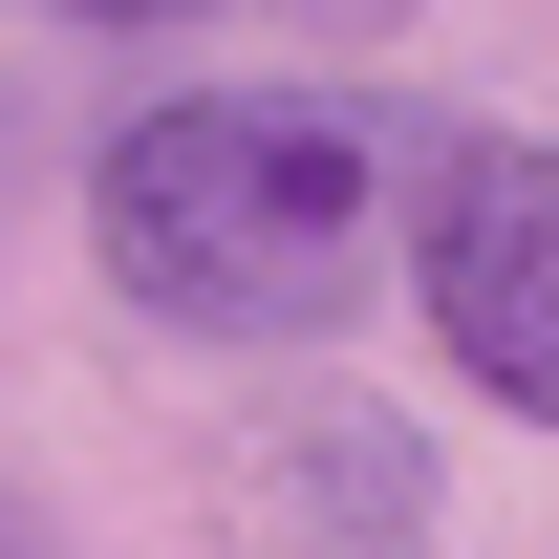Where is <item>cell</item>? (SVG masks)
I'll return each instance as SVG.
<instances>
[{
	"mask_svg": "<svg viewBox=\"0 0 559 559\" xmlns=\"http://www.w3.org/2000/svg\"><path fill=\"white\" fill-rule=\"evenodd\" d=\"M388 215H409V130L345 108V86H173V108H130L108 173H86L108 280H130L151 323H194V345L345 323L366 259H388Z\"/></svg>",
	"mask_w": 559,
	"mask_h": 559,
	"instance_id": "cell-1",
	"label": "cell"
},
{
	"mask_svg": "<svg viewBox=\"0 0 559 559\" xmlns=\"http://www.w3.org/2000/svg\"><path fill=\"white\" fill-rule=\"evenodd\" d=\"M409 280H430V323H452V366L495 409L559 430V151L538 130H430L409 151Z\"/></svg>",
	"mask_w": 559,
	"mask_h": 559,
	"instance_id": "cell-2",
	"label": "cell"
},
{
	"mask_svg": "<svg viewBox=\"0 0 559 559\" xmlns=\"http://www.w3.org/2000/svg\"><path fill=\"white\" fill-rule=\"evenodd\" d=\"M280 559H430V452L388 409H301L280 430Z\"/></svg>",
	"mask_w": 559,
	"mask_h": 559,
	"instance_id": "cell-3",
	"label": "cell"
},
{
	"mask_svg": "<svg viewBox=\"0 0 559 559\" xmlns=\"http://www.w3.org/2000/svg\"><path fill=\"white\" fill-rule=\"evenodd\" d=\"M66 22H173V0H66Z\"/></svg>",
	"mask_w": 559,
	"mask_h": 559,
	"instance_id": "cell-4",
	"label": "cell"
},
{
	"mask_svg": "<svg viewBox=\"0 0 559 559\" xmlns=\"http://www.w3.org/2000/svg\"><path fill=\"white\" fill-rule=\"evenodd\" d=\"M0 559H22V538H0Z\"/></svg>",
	"mask_w": 559,
	"mask_h": 559,
	"instance_id": "cell-5",
	"label": "cell"
}]
</instances>
